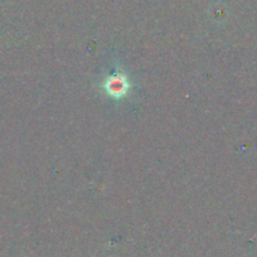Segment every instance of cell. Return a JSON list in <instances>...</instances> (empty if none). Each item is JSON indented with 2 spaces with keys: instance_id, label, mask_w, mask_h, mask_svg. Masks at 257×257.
<instances>
[{
  "instance_id": "cell-1",
  "label": "cell",
  "mask_w": 257,
  "mask_h": 257,
  "mask_svg": "<svg viewBox=\"0 0 257 257\" xmlns=\"http://www.w3.org/2000/svg\"><path fill=\"white\" fill-rule=\"evenodd\" d=\"M105 88L108 95L112 97H121L127 92L128 82L123 75H116L106 81Z\"/></svg>"
}]
</instances>
